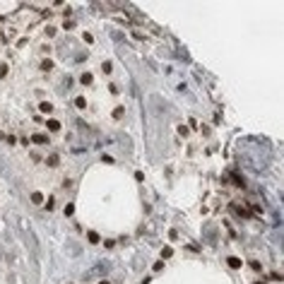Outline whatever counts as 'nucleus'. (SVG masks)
Returning <instances> with one entry per match:
<instances>
[{
	"label": "nucleus",
	"instance_id": "8",
	"mask_svg": "<svg viewBox=\"0 0 284 284\" xmlns=\"http://www.w3.org/2000/svg\"><path fill=\"white\" fill-rule=\"evenodd\" d=\"M34 142H36V145H43V142H46V137H43V135H34V137H31Z\"/></svg>",
	"mask_w": 284,
	"mask_h": 284
},
{
	"label": "nucleus",
	"instance_id": "2",
	"mask_svg": "<svg viewBox=\"0 0 284 284\" xmlns=\"http://www.w3.org/2000/svg\"><path fill=\"white\" fill-rule=\"evenodd\" d=\"M92 79H94V75H92V72H84V75L79 77V82H82V84H92Z\"/></svg>",
	"mask_w": 284,
	"mask_h": 284
},
{
	"label": "nucleus",
	"instance_id": "3",
	"mask_svg": "<svg viewBox=\"0 0 284 284\" xmlns=\"http://www.w3.org/2000/svg\"><path fill=\"white\" fill-rule=\"evenodd\" d=\"M171 255H173V251H171V246H164V248H161V258H171Z\"/></svg>",
	"mask_w": 284,
	"mask_h": 284
},
{
	"label": "nucleus",
	"instance_id": "11",
	"mask_svg": "<svg viewBox=\"0 0 284 284\" xmlns=\"http://www.w3.org/2000/svg\"><path fill=\"white\" fill-rule=\"evenodd\" d=\"M251 267L255 270V272H260V270H262V267H260V262H258V260H251Z\"/></svg>",
	"mask_w": 284,
	"mask_h": 284
},
{
	"label": "nucleus",
	"instance_id": "4",
	"mask_svg": "<svg viewBox=\"0 0 284 284\" xmlns=\"http://www.w3.org/2000/svg\"><path fill=\"white\" fill-rule=\"evenodd\" d=\"M75 106H77V109H87V99L84 96H77L75 99Z\"/></svg>",
	"mask_w": 284,
	"mask_h": 284
},
{
	"label": "nucleus",
	"instance_id": "10",
	"mask_svg": "<svg viewBox=\"0 0 284 284\" xmlns=\"http://www.w3.org/2000/svg\"><path fill=\"white\" fill-rule=\"evenodd\" d=\"M123 113H125V111H123V109H120V106H118V109L113 111V118H123Z\"/></svg>",
	"mask_w": 284,
	"mask_h": 284
},
{
	"label": "nucleus",
	"instance_id": "15",
	"mask_svg": "<svg viewBox=\"0 0 284 284\" xmlns=\"http://www.w3.org/2000/svg\"><path fill=\"white\" fill-rule=\"evenodd\" d=\"M82 39H84V41H87V43H92V41H94V36H92V34H89V31H84V36H82Z\"/></svg>",
	"mask_w": 284,
	"mask_h": 284
},
{
	"label": "nucleus",
	"instance_id": "5",
	"mask_svg": "<svg viewBox=\"0 0 284 284\" xmlns=\"http://www.w3.org/2000/svg\"><path fill=\"white\" fill-rule=\"evenodd\" d=\"M46 125H48V130H53V132H56V130H60V123H58V120H48Z\"/></svg>",
	"mask_w": 284,
	"mask_h": 284
},
{
	"label": "nucleus",
	"instance_id": "1",
	"mask_svg": "<svg viewBox=\"0 0 284 284\" xmlns=\"http://www.w3.org/2000/svg\"><path fill=\"white\" fill-rule=\"evenodd\" d=\"M226 262H229V267H234V270H238V267H243V262H241L238 258H229Z\"/></svg>",
	"mask_w": 284,
	"mask_h": 284
},
{
	"label": "nucleus",
	"instance_id": "13",
	"mask_svg": "<svg viewBox=\"0 0 284 284\" xmlns=\"http://www.w3.org/2000/svg\"><path fill=\"white\" fill-rule=\"evenodd\" d=\"M89 241H92V243H99V234H94V231H89Z\"/></svg>",
	"mask_w": 284,
	"mask_h": 284
},
{
	"label": "nucleus",
	"instance_id": "14",
	"mask_svg": "<svg viewBox=\"0 0 284 284\" xmlns=\"http://www.w3.org/2000/svg\"><path fill=\"white\" fill-rule=\"evenodd\" d=\"M31 200H34V202H41V200H43V195H41V193H34V195H31Z\"/></svg>",
	"mask_w": 284,
	"mask_h": 284
},
{
	"label": "nucleus",
	"instance_id": "7",
	"mask_svg": "<svg viewBox=\"0 0 284 284\" xmlns=\"http://www.w3.org/2000/svg\"><path fill=\"white\" fill-rule=\"evenodd\" d=\"M39 109H41L43 113H51V104H48V101H41V104H39Z\"/></svg>",
	"mask_w": 284,
	"mask_h": 284
},
{
	"label": "nucleus",
	"instance_id": "17",
	"mask_svg": "<svg viewBox=\"0 0 284 284\" xmlns=\"http://www.w3.org/2000/svg\"><path fill=\"white\" fill-rule=\"evenodd\" d=\"M99 284H109V282H99Z\"/></svg>",
	"mask_w": 284,
	"mask_h": 284
},
{
	"label": "nucleus",
	"instance_id": "16",
	"mask_svg": "<svg viewBox=\"0 0 284 284\" xmlns=\"http://www.w3.org/2000/svg\"><path fill=\"white\" fill-rule=\"evenodd\" d=\"M7 75V65H0V77H5Z\"/></svg>",
	"mask_w": 284,
	"mask_h": 284
},
{
	"label": "nucleus",
	"instance_id": "12",
	"mask_svg": "<svg viewBox=\"0 0 284 284\" xmlns=\"http://www.w3.org/2000/svg\"><path fill=\"white\" fill-rule=\"evenodd\" d=\"M178 135H183V137H188V128H185V125H178Z\"/></svg>",
	"mask_w": 284,
	"mask_h": 284
},
{
	"label": "nucleus",
	"instance_id": "6",
	"mask_svg": "<svg viewBox=\"0 0 284 284\" xmlns=\"http://www.w3.org/2000/svg\"><path fill=\"white\" fill-rule=\"evenodd\" d=\"M51 67H53V60L43 58V60H41V70H51Z\"/></svg>",
	"mask_w": 284,
	"mask_h": 284
},
{
	"label": "nucleus",
	"instance_id": "9",
	"mask_svg": "<svg viewBox=\"0 0 284 284\" xmlns=\"http://www.w3.org/2000/svg\"><path fill=\"white\" fill-rule=\"evenodd\" d=\"M72 212H75V205H72V202H70V205H65V214H67V217H70Z\"/></svg>",
	"mask_w": 284,
	"mask_h": 284
}]
</instances>
